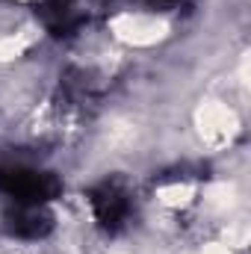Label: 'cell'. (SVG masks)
Returning <instances> with one entry per match:
<instances>
[{"mask_svg": "<svg viewBox=\"0 0 251 254\" xmlns=\"http://www.w3.org/2000/svg\"><path fill=\"white\" fill-rule=\"evenodd\" d=\"M92 210H95V216H98V222L104 228L119 231L127 222V216H130V195H127L122 184L107 181V184H101L92 192Z\"/></svg>", "mask_w": 251, "mask_h": 254, "instance_id": "obj_1", "label": "cell"}, {"mask_svg": "<svg viewBox=\"0 0 251 254\" xmlns=\"http://www.w3.org/2000/svg\"><path fill=\"white\" fill-rule=\"evenodd\" d=\"M9 228L18 237L39 240V237H45L51 231V216H48L45 204H18L9 213Z\"/></svg>", "mask_w": 251, "mask_h": 254, "instance_id": "obj_2", "label": "cell"}]
</instances>
